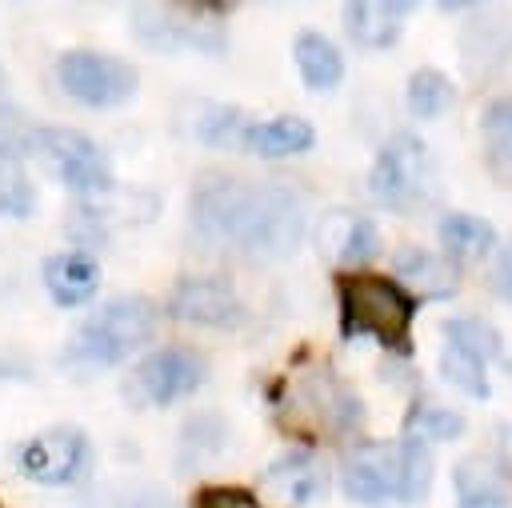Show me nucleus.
<instances>
[{"label": "nucleus", "mask_w": 512, "mask_h": 508, "mask_svg": "<svg viewBox=\"0 0 512 508\" xmlns=\"http://www.w3.org/2000/svg\"><path fill=\"white\" fill-rule=\"evenodd\" d=\"M196 228L232 244L248 260H284L304 240V200L276 180H236V176H204L192 192Z\"/></svg>", "instance_id": "f257e3e1"}, {"label": "nucleus", "mask_w": 512, "mask_h": 508, "mask_svg": "<svg viewBox=\"0 0 512 508\" xmlns=\"http://www.w3.org/2000/svg\"><path fill=\"white\" fill-rule=\"evenodd\" d=\"M336 300H340V332L348 340L376 336L396 356L412 352L416 296L400 280H388L376 272H344L336 280Z\"/></svg>", "instance_id": "f03ea898"}, {"label": "nucleus", "mask_w": 512, "mask_h": 508, "mask_svg": "<svg viewBox=\"0 0 512 508\" xmlns=\"http://www.w3.org/2000/svg\"><path fill=\"white\" fill-rule=\"evenodd\" d=\"M156 304L144 300V296H116L108 304H100L72 336V348H68V360L84 364V368H108V364H120L128 360L140 344L152 340L156 332Z\"/></svg>", "instance_id": "7ed1b4c3"}, {"label": "nucleus", "mask_w": 512, "mask_h": 508, "mask_svg": "<svg viewBox=\"0 0 512 508\" xmlns=\"http://www.w3.org/2000/svg\"><path fill=\"white\" fill-rule=\"evenodd\" d=\"M128 24L140 44L156 52L176 48H200V52H224V20L216 4H136L128 12Z\"/></svg>", "instance_id": "20e7f679"}, {"label": "nucleus", "mask_w": 512, "mask_h": 508, "mask_svg": "<svg viewBox=\"0 0 512 508\" xmlns=\"http://www.w3.org/2000/svg\"><path fill=\"white\" fill-rule=\"evenodd\" d=\"M28 156H40V164L80 196H104L112 188V164L104 148L76 128H36Z\"/></svg>", "instance_id": "39448f33"}, {"label": "nucleus", "mask_w": 512, "mask_h": 508, "mask_svg": "<svg viewBox=\"0 0 512 508\" xmlns=\"http://www.w3.org/2000/svg\"><path fill=\"white\" fill-rule=\"evenodd\" d=\"M56 80L72 100H80L88 108H112V104H124L136 96L140 72L120 56L72 48L56 60Z\"/></svg>", "instance_id": "423d86ee"}, {"label": "nucleus", "mask_w": 512, "mask_h": 508, "mask_svg": "<svg viewBox=\"0 0 512 508\" xmlns=\"http://www.w3.org/2000/svg\"><path fill=\"white\" fill-rule=\"evenodd\" d=\"M16 468L32 484L68 488V484H80L92 472V444L80 428L56 424V428H44V432L28 436L16 448Z\"/></svg>", "instance_id": "0eeeda50"}, {"label": "nucleus", "mask_w": 512, "mask_h": 508, "mask_svg": "<svg viewBox=\"0 0 512 508\" xmlns=\"http://www.w3.org/2000/svg\"><path fill=\"white\" fill-rule=\"evenodd\" d=\"M204 384V360L192 348H156L124 380V400L136 408L172 404Z\"/></svg>", "instance_id": "6e6552de"}, {"label": "nucleus", "mask_w": 512, "mask_h": 508, "mask_svg": "<svg viewBox=\"0 0 512 508\" xmlns=\"http://www.w3.org/2000/svg\"><path fill=\"white\" fill-rule=\"evenodd\" d=\"M288 408H296V420H308V428H320V432H352L364 420L360 396L332 368L304 372L292 384Z\"/></svg>", "instance_id": "1a4fd4ad"}, {"label": "nucleus", "mask_w": 512, "mask_h": 508, "mask_svg": "<svg viewBox=\"0 0 512 508\" xmlns=\"http://www.w3.org/2000/svg\"><path fill=\"white\" fill-rule=\"evenodd\" d=\"M400 444H380V440H360L344 452L340 464V484L352 500L360 504H384L400 500Z\"/></svg>", "instance_id": "9d476101"}, {"label": "nucleus", "mask_w": 512, "mask_h": 508, "mask_svg": "<svg viewBox=\"0 0 512 508\" xmlns=\"http://www.w3.org/2000/svg\"><path fill=\"white\" fill-rule=\"evenodd\" d=\"M368 188L380 204L388 208H408L412 200H420L424 192V144L412 132H396L388 136V144L380 148Z\"/></svg>", "instance_id": "9b49d317"}, {"label": "nucleus", "mask_w": 512, "mask_h": 508, "mask_svg": "<svg viewBox=\"0 0 512 508\" xmlns=\"http://www.w3.org/2000/svg\"><path fill=\"white\" fill-rule=\"evenodd\" d=\"M168 312L184 324H200V328H228L240 324L244 304L236 296V288L228 280L216 276H184L172 296H168Z\"/></svg>", "instance_id": "f8f14e48"}, {"label": "nucleus", "mask_w": 512, "mask_h": 508, "mask_svg": "<svg viewBox=\"0 0 512 508\" xmlns=\"http://www.w3.org/2000/svg\"><path fill=\"white\" fill-rule=\"evenodd\" d=\"M264 488L272 496H280L284 504H312V500L328 496V472L308 448H292L268 464Z\"/></svg>", "instance_id": "ddd939ff"}, {"label": "nucleus", "mask_w": 512, "mask_h": 508, "mask_svg": "<svg viewBox=\"0 0 512 508\" xmlns=\"http://www.w3.org/2000/svg\"><path fill=\"white\" fill-rule=\"evenodd\" d=\"M408 0H352L344 4V28L360 48H392L404 32Z\"/></svg>", "instance_id": "4468645a"}, {"label": "nucleus", "mask_w": 512, "mask_h": 508, "mask_svg": "<svg viewBox=\"0 0 512 508\" xmlns=\"http://www.w3.org/2000/svg\"><path fill=\"white\" fill-rule=\"evenodd\" d=\"M44 288L60 308H76L96 296L100 264L88 252H56L44 260Z\"/></svg>", "instance_id": "2eb2a0df"}, {"label": "nucleus", "mask_w": 512, "mask_h": 508, "mask_svg": "<svg viewBox=\"0 0 512 508\" xmlns=\"http://www.w3.org/2000/svg\"><path fill=\"white\" fill-rule=\"evenodd\" d=\"M312 140H316V132H312L308 120L276 116V120H248V128L240 136V148L256 152V156H296V152H308Z\"/></svg>", "instance_id": "dca6fc26"}, {"label": "nucleus", "mask_w": 512, "mask_h": 508, "mask_svg": "<svg viewBox=\"0 0 512 508\" xmlns=\"http://www.w3.org/2000/svg\"><path fill=\"white\" fill-rule=\"evenodd\" d=\"M392 268H396L400 280H408L428 300H444V296L456 292V264L448 256H436V252H424V248H400Z\"/></svg>", "instance_id": "f3484780"}, {"label": "nucleus", "mask_w": 512, "mask_h": 508, "mask_svg": "<svg viewBox=\"0 0 512 508\" xmlns=\"http://www.w3.org/2000/svg\"><path fill=\"white\" fill-rule=\"evenodd\" d=\"M452 484H456V508H508L504 476L484 456H464L452 468Z\"/></svg>", "instance_id": "a211bd4d"}, {"label": "nucleus", "mask_w": 512, "mask_h": 508, "mask_svg": "<svg viewBox=\"0 0 512 508\" xmlns=\"http://www.w3.org/2000/svg\"><path fill=\"white\" fill-rule=\"evenodd\" d=\"M292 52H296V68H300V76L312 92H328V88L340 84L344 60H340V48L324 32H300Z\"/></svg>", "instance_id": "6ab92c4d"}, {"label": "nucleus", "mask_w": 512, "mask_h": 508, "mask_svg": "<svg viewBox=\"0 0 512 508\" xmlns=\"http://www.w3.org/2000/svg\"><path fill=\"white\" fill-rule=\"evenodd\" d=\"M436 232H440L444 252L456 260H476V256L492 252V244H496V228L472 212H448Z\"/></svg>", "instance_id": "aec40b11"}, {"label": "nucleus", "mask_w": 512, "mask_h": 508, "mask_svg": "<svg viewBox=\"0 0 512 508\" xmlns=\"http://www.w3.org/2000/svg\"><path fill=\"white\" fill-rule=\"evenodd\" d=\"M228 444V424L216 416V412H200L184 424L180 432V464L192 468V464H204L212 456H220Z\"/></svg>", "instance_id": "412c9836"}, {"label": "nucleus", "mask_w": 512, "mask_h": 508, "mask_svg": "<svg viewBox=\"0 0 512 508\" xmlns=\"http://www.w3.org/2000/svg\"><path fill=\"white\" fill-rule=\"evenodd\" d=\"M192 136L196 140H204V144H236L240 148V136H244V128H248V120H244V112L240 108H228V104H196V112H192Z\"/></svg>", "instance_id": "4be33fe9"}, {"label": "nucleus", "mask_w": 512, "mask_h": 508, "mask_svg": "<svg viewBox=\"0 0 512 508\" xmlns=\"http://www.w3.org/2000/svg\"><path fill=\"white\" fill-rule=\"evenodd\" d=\"M444 336H448L452 348L476 356L480 364H488V360H496V356L504 352L500 332H496L488 320H480V316H456V320H444Z\"/></svg>", "instance_id": "5701e85b"}, {"label": "nucleus", "mask_w": 512, "mask_h": 508, "mask_svg": "<svg viewBox=\"0 0 512 508\" xmlns=\"http://www.w3.org/2000/svg\"><path fill=\"white\" fill-rule=\"evenodd\" d=\"M480 128H484L488 164L496 172H512V96L488 100V108L480 116Z\"/></svg>", "instance_id": "b1692460"}, {"label": "nucleus", "mask_w": 512, "mask_h": 508, "mask_svg": "<svg viewBox=\"0 0 512 508\" xmlns=\"http://www.w3.org/2000/svg\"><path fill=\"white\" fill-rule=\"evenodd\" d=\"M452 104V80L436 68H416L408 76V112L416 120H432Z\"/></svg>", "instance_id": "393cba45"}, {"label": "nucleus", "mask_w": 512, "mask_h": 508, "mask_svg": "<svg viewBox=\"0 0 512 508\" xmlns=\"http://www.w3.org/2000/svg\"><path fill=\"white\" fill-rule=\"evenodd\" d=\"M404 432L416 436V440H452L464 432V416L444 408V404H432V400H416L404 416Z\"/></svg>", "instance_id": "a878e982"}, {"label": "nucleus", "mask_w": 512, "mask_h": 508, "mask_svg": "<svg viewBox=\"0 0 512 508\" xmlns=\"http://www.w3.org/2000/svg\"><path fill=\"white\" fill-rule=\"evenodd\" d=\"M396 444H400V472H404V480H400V500H404V504H416V500H424V492H428V484H432V452H428V444L416 440V436H404V440H396Z\"/></svg>", "instance_id": "bb28decb"}, {"label": "nucleus", "mask_w": 512, "mask_h": 508, "mask_svg": "<svg viewBox=\"0 0 512 508\" xmlns=\"http://www.w3.org/2000/svg\"><path fill=\"white\" fill-rule=\"evenodd\" d=\"M440 376L452 388H460L464 396H472V400H488V392H492L488 388V376H484V364L476 356L452 348V344H444V352H440Z\"/></svg>", "instance_id": "cd10ccee"}, {"label": "nucleus", "mask_w": 512, "mask_h": 508, "mask_svg": "<svg viewBox=\"0 0 512 508\" xmlns=\"http://www.w3.org/2000/svg\"><path fill=\"white\" fill-rule=\"evenodd\" d=\"M36 208V184L20 168V160H0V216L24 220Z\"/></svg>", "instance_id": "c85d7f7f"}, {"label": "nucleus", "mask_w": 512, "mask_h": 508, "mask_svg": "<svg viewBox=\"0 0 512 508\" xmlns=\"http://www.w3.org/2000/svg\"><path fill=\"white\" fill-rule=\"evenodd\" d=\"M376 248H380V236H376V224H372L368 216H348L340 240L332 244V252H336L344 264H356V268L368 264V260L376 256Z\"/></svg>", "instance_id": "c756f323"}, {"label": "nucleus", "mask_w": 512, "mask_h": 508, "mask_svg": "<svg viewBox=\"0 0 512 508\" xmlns=\"http://www.w3.org/2000/svg\"><path fill=\"white\" fill-rule=\"evenodd\" d=\"M32 136L36 128L24 120V112L0 104V160H20L32 152Z\"/></svg>", "instance_id": "7c9ffc66"}, {"label": "nucleus", "mask_w": 512, "mask_h": 508, "mask_svg": "<svg viewBox=\"0 0 512 508\" xmlns=\"http://www.w3.org/2000/svg\"><path fill=\"white\" fill-rule=\"evenodd\" d=\"M192 508H260V500L244 488H224V484H212V488H200Z\"/></svg>", "instance_id": "2f4dec72"}, {"label": "nucleus", "mask_w": 512, "mask_h": 508, "mask_svg": "<svg viewBox=\"0 0 512 508\" xmlns=\"http://www.w3.org/2000/svg\"><path fill=\"white\" fill-rule=\"evenodd\" d=\"M496 288L512 300V244L500 252V260H496Z\"/></svg>", "instance_id": "473e14b6"}, {"label": "nucleus", "mask_w": 512, "mask_h": 508, "mask_svg": "<svg viewBox=\"0 0 512 508\" xmlns=\"http://www.w3.org/2000/svg\"><path fill=\"white\" fill-rule=\"evenodd\" d=\"M500 452H504V460L512 464V424L500 428Z\"/></svg>", "instance_id": "72a5a7b5"}, {"label": "nucleus", "mask_w": 512, "mask_h": 508, "mask_svg": "<svg viewBox=\"0 0 512 508\" xmlns=\"http://www.w3.org/2000/svg\"><path fill=\"white\" fill-rule=\"evenodd\" d=\"M4 88H8V76H4V68H0V104H4Z\"/></svg>", "instance_id": "f704fd0d"}, {"label": "nucleus", "mask_w": 512, "mask_h": 508, "mask_svg": "<svg viewBox=\"0 0 512 508\" xmlns=\"http://www.w3.org/2000/svg\"><path fill=\"white\" fill-rule=\"evenodd\" d=\"M508 372H512V360H508Z\"/></svg>", "instance_id": "c9c22d12"}]
</instances>
